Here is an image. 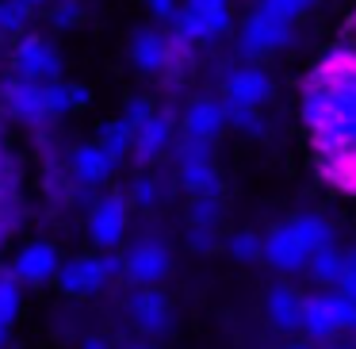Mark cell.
<instances>
[{
  "label": "cell",
  "mask_w": 356,
  "mask_h": 349,
  "mask_svg": "<svg viewBox=\"0 0 356 349\" xmlns=\"http://www.w3.org/2000/svg\"><path fill=\"white\" fill-rule=\"evenodd\" d=\"M12 65H16V77H27V81H58L62 73V62H58V50L50 47L47 39L39 35H27L19 39V47L12 50Z\"/></svg>",
  "instance_id": "obj_1"
},
{
  "label": "cell",
  "mask_w": 356,
  "mask_h": 349,
  "mask_svg": "<svg viewBox=\"0 0 356 349\" xmlns=\"http://www.w3.org/2000/svg\"><path fill=\"white\" fill-rule=\"evenodd\" d=\"M238 42H241V54H245V58L272 54V50H280V47L291 42V24L272 20V16H264V12H253L249 24L241 27V39Z\"/></svg>",
  "instance_id": "obj_2"
},
{
  "label": "cell",
  "mask_w": 356,
  "mask_h": 349,
  "mask_svg": "<svg viewBox=\"0 0 356 349\" xmlns=\"http://www.w3.org/2000/svg\"><path fill=\"white\" fill-rule=\"evenodd\" d=\"M127 208L131 203L123 196H104L100 203L92 208V219H88V238L96 242L100 249H115L127 234Z\"/></svg>",
  "instance_id": "obj_3"
},
{
  "label": "cell",
  "mask_w": 356,
  "mask_h": 349,
  "mask_svg": "<svg viewBox=\"0 0 356 349\" xmlns=\"http://www.w3.org/2000/svg\"><path fill=\"white\" fill-rule=\"evenodd\" d=\"M123 277L131 280L134 288H146V284H161L169 277V249L161 242H142L127 254L123 265Z\"/></svg>",
  "instance_id": "obj_4"
},
{
  "label": "cell",
  "mask_w": 356,
  "mask_h": 349,
  "mask_svg": "<svg viewBox=\"0 0 356 349\" xmlns=\"http://www.w3.org/2000/svg\"><path fill=\"white\" fill-rule=\"evenodd\" d=\"M58 269H62V261H58V249L50 246V242H31V246H24L16 254V261H12V272H16V280H24V284L58 280Z\"/></svg>",
  "instance_id": "obj_5"
},
{
  "label": "cell",
  "mask_w": 356,
  "mask_h": 349,
  "mask_svg": "<svg viewBox=\"0 0 356 349\" xmlns=\"http://www.w3.org/2000/svg\"><path fill=\"white\" fill-rule=\"evenodd\" d=\"M264 261H268L272 269H280V272H299V269H307L310 249L302 246L299 234L284 223V226H276V231L264 238Z\"/></svg>",
  "instance_id": "obj_6"
},
{
  "label": "cell",
  "mask_w": 356,
  "mask_h": 349,
  "mask_svg": "<svg viewBox=\"0 0 356 349\" xmlns=\"http://www.w3.org/2000/svg\"><path fill=\"white\" fill-rule=\"evenodd\" d=\"M108 284V269L100 257H73L58 269V288L65 295H92Z\"/></svg>",
  "instance_id": "obj_7"
},
{
  "label": "cell",
  "mask_w": 356,
  "mask_h": 349,
  "mask_svg": "<svg viewBox=\"0 0 356 349\" xmlns=\"http://www.w3.org/2000/svg\"><path fill=\"white\" fill-rule=\"evenodd\" d=\"M4 108L12 116H19L24 123H42L47 119V100H42V81H27V77H12L4 81Z\"/></svg>",
  "instance_id": "obj_8"
},
{
  "label": "cell",
  "mask_w": 356,
  "mask_h": 349,
  "mask_svg": "<svg viewBox=\"0 0 356 349\" xmlns=\"http://www.w3.org/2000/svg\"><path fill=\"white\" fill-rule=\"evenodd\" d=\"M131 315L134 323L142 326L146 334H165L172 323V311H169V295L157 292V284H146L131 295Z\"/></svg>",
  "instance_id": "obj_9"
},
{
  "label": "cell",
  "mask_w": 356,
  "mask_h": 349,
  "mask_svg": "<svg viewBox=\"0 0 356 349\" xmlns=\"http://www.w3.org/2000/svg\"><path fill=\"white\" fill-rule=\"evenodd\" d=\"M226 104H241V108H261L272 96V81L264 77V70H234L226 77Z\"/></svg>",
  "instance_id": "obj_10"
},
{
  "label": "cell",
  "mask_w": 356,
  "mask_h": 349,
  "mask_svg": "<svg viewBox=\"0 0 356 349\" xmlns=\"http://www.w3.org/2000/svg\"><path fill=\"white\" fill-rule=\"evenodd\" d=\"M131 62H134V70H142V73H161L165 65L172 62L169 39H165V35H157L154 27L134 31V39H131Z\"/></svg>",
  "instance_id": "obj_11"
},
{
  "label": "cell",
  "mask_w": 356,
  "mask_h": 349,
  "mask_svg": "<svg viewBox=\"0 0 356 349\" xmlns=\"http://www.w3.org/2000/svg\"><path fill=\"white\" fill-rule=\"evenodd\" d=\"M169 139H172V116L169 111H154V116L134 131V157H138V165L154 162V157L169 146Z\"/></svg>",
  "instance_id": "obj_12"
},
{
  "label": "cell",
  "mask_w": 356,
  "mask_h": 349,
  "mask_svg": "<svg viewBox=\"0 0 356 349\" xmlns=\"http://www.w3.org/2000/svg\"><path fill=\"white\" fill-rule=\"evenodd\" d=\"M226 123H230V119H226V104H218V100H203L200 96V100H192L184 111V134L203 139V142H211Z\"/></svg>",
  "instance_id": "obj_13"
},
{
  "label": "cell",
  "mask_w": 356,
  "mask_h": 349,
  "mask_svg": "<svg viewBox=\"0 0 356 349\" xmlns=\"http://www.w3.org/2000/svg\"><path fill=\"white\" fill-rule=\"evenodd\" d=\"M111 157H108V150L100 146V142H88V146H77L70 154V169H73V177L81 180V185H104V180L111 177Z\"/></svg>",
  "instance_id": "obj_14"
},
{
  "label": "cell",
  "mask_w": 356,
  "mask_h": 349,
  "mask_svg": "<svg viewBox=\"0 0 356 349\" xmlns=\"http://www.w3.org/2000/svg\"><path fill=\"white\" fill-rule=\"evenodd\" d=\"M264 311H268V323L276 330H295L302 323V295L291 284H276L264 300Z\"/></svg>",
  "instance_id": "obj_15"
},
{
  "label": "cell",
  "mask_w": 356,
  "mask_h": 349,
  "mask_svg": "<svg viewBox=\"0 0 356 349\" xmlns=\"http://www.w3.org/2000/svg\"><path fill=\"white\" fill-rule=\"evenodd\" d=\"M299 330H307L314 341H325L337 334V323L330 315V303H325V292L322 295H302V323Z\"/></svg>",
  "instance_id": "obj_16"
},
{
  "label": "cell",
  "mask_w": 356,
  "mask_h": 349,
  "mask_svg": "<svg viewBox=\"0 0 356 349\" xmlns=\"http://www.w3.org/2000/svg\"><path fill=\"white\" fill-rule=\"evenodd\" d=\"M188 8L203 20V42H215L218 35L230 31V8H226V0H188Z\"/></svg>",
  "instance_id": "obj_17"
},
{
  "label": "cell",
  "mask_w": 356,
  "mask_h": 349,
  "mask_svg": "<svg viewBox=\"0 0 356 349\" xmlns=\"http://www.w3.org/2000/svg\"><path fill=\"white\" fill-rule=\"evenodd\" d=\"M180 188L192 196L218 192V173L211 165V157H195V162H180Z\"/></svg>",
  "instance_id": "obj_18"
},
{
  "label": "cell",
  "mask_w": 356,
  "mask_h": 349,
  "mask_svg": "<svg viewBox=\"0 0 356 349\" xmlns=\"http://www.w3.org/2000/svg\"><path fill=\"white\" fill-rule=\"evenodd\" d=\"M307 272L318 280V284H325V288L341 284V272H345V254H337L333 246L314 249V254H310V261H307Z\"/></svg>",
  "instance_id": "obj_19"
},
{
  "label": "cell",
  "mask_w": 356,
  "mask_h": 349,
  "mask_svg": "<svg viewBox=\"0 0 356 349\" xmlns=\"http://www.w3.org/2000/svg\"><path fill=\"white\" fill-rule=\"evenodd\" d=\"M287 226L299 234V242L310 249V254L322 249V246H333V226L325 223V219H318V215H295Z\"/></svg>",
  "instance_id": "obj_20"
},
{
  "label": "cell",
  "mask_w": 356,
  "mask_h": 349,
  "mask_svg": "<svg viewBox=\"0 0 356 349\" xmlns=\"http://www.w3.org/2000/svg\"><path fill=\"white\" fill-rule=\"evenodd\" d=\"M100 146L108 150V157L119 165L127 157V150H134V127L127 123V119H115V123L108 119V123L100 127Z\"/></svg>",
  "instance_id": "obj_21"
},
{
  "label": "cell",
  "mask_w": 356,
  "mask_h": 349,
  "mask_svg": "<svg viewBox=\"0 0 356 349\" xmlns=\"http://www.w3.org/2000/svg\"><path fill=\"white\" fill-rule=\"evenodd\" d=\"M31 20L27 0H0V35H19Z\"/></svg>",
  "instance_id": "obj_22"
},
{
  "label": "cell",
  "mask_w": 356,
  "mask_h": 349,
  "mask_svg": "<svg viewBox=\"0 0 356 349\" xmlns=\"http://www.w3.org/2000/svg\"><path fill=\"white\" fill-rule=\"evenodd\" d=\"M188 219H192V226H215L218 219H222V203H218V192L192 196V208H188Z\"/></svg>",
  "instance_id": "obj_23"
},
{
  "label": "cell",
  "mask_w": 356,
  "mask_h": 349,
  "mask_svg": "<svg viewBox=\"0 0 356 349\" xmlns=\"http://www.w3.org/2000/svg\"><path fill=\"white\" fill-rule=\"evenodd\" d=\"M234 261H261L264 257V238H257L253 231H238L230 242H226Z\"/></svg>",
  "instance_id": "obj_24"
},
{
  "label": "cell",
  "mask_w": 356,
  "mask_h": 349,
  "mask_svg": "<svg viewBox=\"0 0 356 349\" xmlns=\"http://www.w3.org/2000/svg\"><path fill=\"white\" fill-rule=\"evenodd\" d=\"M325 303H330V315L337 323V330H356V300L353 295H345L337 288V292H325Z\"/></svg>",
  "instance_id": "obj_25"
},
{
  "label": "cell",
  "mask_w": 356,
  "mask_h": 349,
  "mask_svg": "<svg viewBox=\"0 0 356 349\" xmlns=\"http://www.w3.org/2000/svg\"><path fill=\"white\" fill-rule=\"evenodd\" d=\"M226 119L238 127L249 139H261L264 134V116H257V108H241V104H226Z\"/></svg>",
  "instance_id": "obj_26"
},
{
  "label": "cell",
  "mask_w": 356,
  "mask_h": 349,
  "mask_svg": "<svg viewBox=\"0 0 356 349\" xmlns=\"http://www.w3.org/2000/svg\"><path fill=\"white\" fill-rule=\"evenodd\" d=\"M19 315V284H16V272H0V323H8Z\"/></svg>",
  "instance_id": "obj_27"
},
{
  "label": "cell",
  "mask_w": 356,
  "mask_h": 349,
  "mask_svg": "<svg viewBox=\"0 0 356 349\" xmlns=\"http://www.w3.org/2000/svg\"><path fill=\"white\" fill-rule=\"evenodd\" d=\"M42 100H47V116H70L73 111L70 85H62V81H47L42 85Z\"/></svg>",
  "instance_id": "obj_28"
},
{
  "label": "cell",
  "mask_w": 356,
  "mask_h": 349,
  "mask_svg": "<svg viewBox=\"0 0 356 349\" xmlns=\"http://www.w3.org/2000/svg\"><path fill=\"white\" fill-rule=\"evenodd\" d=\"M302 8H307V0H261L257 12H264L272 20H284V24H295V16H302Z\"/></svg>",
  "instance_id": "obj_29"
},
{
  "label": "cell",
  "mask_w": 356,
  "mask_h": 349,
  "mask_svg": "<svg viewBox=\"0 0 356 349\" xmlns=\"http://www.w3.org/2000/svg\"><path fill=\"white\" fill-rule=\"evenodd\" d=\"M157 200H161L157 180L154 177H134V185H131V203L134 208H154Z\"/></svg>",
  "instance_id": "obj_30"
},
{
  "label": "cell",
  "mask_w": 356,
  "mask_h": 349,
  "mask_svg": "<svg viewBox=\"0 0 356 349\" xmlns=\"http://www.w3.org/2000/svg\"><path fill=\"white\" fill-rule=\"evenodd\" d=\"M149 116H154V104H149L146 96H131V100H127V108H123V119L134 127V131H138V127L146 123Z\"/></svg>",
  "instance_id": "obj_31"
},
{
  "label": "cell",
  "mask_w": 356,
  "mask_h": 349,
  "mask_svg": "<svg viewBox=\"0 0 356 349\" xmlns=\"http://www.w3.org/2000/svg\"><path fill=\"white\" fill-rule=\"evenodd\" d=\"M215 246H218L215 226H192V231H188V249H195V254H211Z\"/></svg>",
  "instance_id": "obj_32"
},
{
  "label": "cell",
  "mask_w": 356,
  "mask_h": 349,
  "mask_svg": "<svg viewBox=\"0 0 356 349\" xmlns=\"http://www.w3.org/2000/svg\"><path fill=\"white\" fill-rule=\"evenodd\" d=\"M50 20H54V27H62V31H65V27L81 24V4H77V0H62Z\"/></svg>",
  "instance_id": "obj_33"
},
{
  "label": "cell",
  "mask_w": 356,
  "mask_h": 349,
  "mask_svg": "<svg viewBox=\"0 0 356 349\" xmlns=\"http://www.w3.org/2000/svg\"><path fill=\"white\" fill-rule=\"evenodd\" d=\"M146 8L154 12L157 20H177L180 4H177V0H146Z\"/></svg>",
  "instance_id": "obj_34"
},
{
  "label": "cell",
  "mask_w": 356,
  "mask_h": 349,
  "mask_svg": "<svg viewBox=\"0 0 356 349\" xmlns=\"http://www.w3.org/2000/svg\"><path fill=\"white\" fill-rule=\"evenodd\" d=\"M100 261H104V269H108V280L123 277V265H127V257H119V254H104Z\"/></svg>",
  "instance_id": "obj_35"
},
{
  "label": "cell",
  "mask_w": 356,
  "mask_h": 349,
  "mask_svg": "<svg viewBox=\"0 0 356 349\" xmlns=\"http://www.w3.org/2000/svg\"><path fill=\"white\" fill-rule=\"evenodd\" d=\"M88 100H92V93H88L85 85H70V104H73V111H77V108H85Z\"/></svg>",
  "instance_id": "obj_36"
},
{
  "label": "cell",
  "mask_w": 356,
  "mask_h": 349,
  "mask_svg": "<svg viewBox=\"0 0 356 349\" xmlns=\"http://www.w3.org/2000/svg\"><path fill=\"white\" fill-rule=\"evenodd\" d=\"M81 349H111V346H108L104 338H96V334H92V338H85V341H81Z\"/></svg>",
  "instance_id": "obj_37"
},
{
  "label": "cell",
  "mask_w": 356,
  "mask_h": 349,
  "mask_svg": "<svg viewBox=\"0 0 356 349\" xmlns=\"http://www.w3.org/2000/svg\"><path fill=\"white\" fill-rule=\"evenodd\" d=\"M345 272H356V249H348V254H345ZM345 272H341V277H345Z\"/></svg>",
  "instance_id": "obj_38"
},
{
  "label": "cell",
  "mask_w": 356,
  "mask_h": 349,
  "mask_svg": "<svg viewBox=\"0 0 356 349\" xmlns=\"http://www.w3.org/2000/svg\"><path fill=\"white\" fill-rule=\"evenodd\" d=\"M8 346V323H0V349Z\"/></svg>",
  "instance_id": "obj_39"
},
{
  "label": "cell",
  "mask_w": 356,
  "mask_h": 349,
  "mask_svg": "<svg viewBox=\"0 0 356 349\" xmlns=\"http://www.w3.org/2000/svg\"><path fill=\"white\" fill-rule=\"evenodd\" d=\"M27 4H31V8H39V4H47V0H27Z\"/></svg>",
  "instance_id": "obj_40"
},
{
  "label": "cell",
  "mask_w": 356,
  "mask_h": 349,
  "mask_svg": "<svg viewBox=\"0 0 356 349\" xmlns=\"http://www.w3.org/2000/svg\"><path fill=\"white\" fill-rule=\"evenodd\" d=\"M287 349H310V346H302V341H299V346H287Z\"/></svg>",
  "instance_id": "obj_41"
},
{
  "label": "cell",
  "mask_w": 356,
  "mask_h": 349,
  "mask_svg": "<svg viewBox=\"0 0 356 349\" xmlns=\"http://www.w3.org/2000/svg\"><path fill=\"white\" fill-rule=\"evenodd\" d=\"M131 349H149V346H131Z\"/></svg>",
  "instance_id": "obj_42"
},
{
  "label": "cell",
  "mask_w": 356,
  "mask_h": 349,
  "mask_svg": "<svg viewBox=\"0 0 356 349\" xmlns=\"http://www.w3.org/2000/svg\"><path fill=\"white\" fill-rule=\"evenodd\" d=\"M310 4H318V0H307V8H310Z\"/></svg>",
  "instance_id": "obj_43"
}]
</instances>
